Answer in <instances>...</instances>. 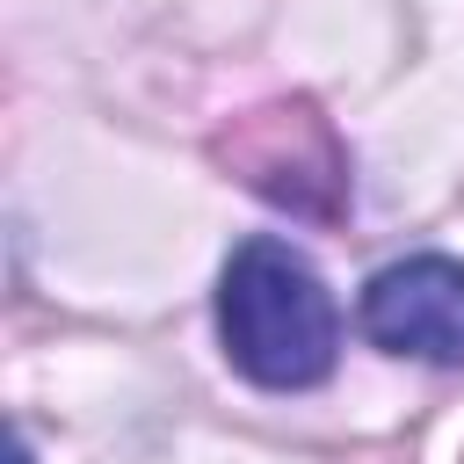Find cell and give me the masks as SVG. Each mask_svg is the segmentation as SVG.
<instances>
[{
	"instance_id": "1",
	"label": "cell",
	"mask_w": 464,
	"mask_h": 464,
	"mask_svg": "<svg viewBox=\"0 0 464 464\" xmlns=\"http://www.w3.org/2000/svg\"><path fill=\"white\" fill-rule=\"evenodd\" d=\"M218 334L239 377L268 392H304L334 370L341 312L304 254L283 239H246L218 276Z\"/></svg>"
},
{
	"instance_id": "2",
	"label": "cell",
	"mask_w": 464,
	"mask_h": 464,
	"mask_svg": "<svg viewBox=\"0 0 464 464\" xmlns=\"http://www.w3.org/2000/svg\"><path fill=\"white\" fill-rule=\"evenodd\" d=\"M210 160L254 188L268 210H290L297 225H341L348 203H355V160H348V138L334 130V116L304 94H283V102H261V109H239L218 138H210Z\"/></svg>"
},
{
	"instance_id": "3",
	"label": "cell",
	"mask_w": 464,
	"mask_h": 464,
	"mask_svg": "<svg viewBox=\"0 0 464 464\" xmlns=\"http://www.w3.org/2000/svg\"><path fill=\"white\" fill-rule=\"evenodd\" d=\"M362 334L392 355L464 362V261L413 254V261L377 268L362 290Z\"/></svg>"
}]
</instances>
